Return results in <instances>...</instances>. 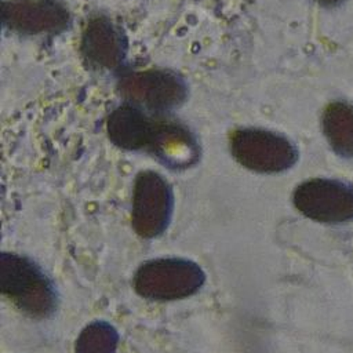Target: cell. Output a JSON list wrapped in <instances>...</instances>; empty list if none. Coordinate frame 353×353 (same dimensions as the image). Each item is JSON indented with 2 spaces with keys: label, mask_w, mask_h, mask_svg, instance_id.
I'll list each match as a JSON object with an SVG mask.
<instances>
[{
  "label": "cell",
  "mask_w": 353,
  "mask_h": 353,
  "mask_svg": "<svg viewBox=\"0 0 353 353\" xmlns=\"http://www.w3.org/2000/svg\"><path fill=\"white\" fill-rule=\"evenodd\" d=\"M1 294L32 319H47L58 306V294L52 280L34 261L15 252L0 256Z\"/></svg>",
  "instance_id": "1"
},
{
  "label": "cell",
  "mask_w": 353,
  "mask_h": 353,
  "mask_svg": "<svg viewBox=\"0 0 353 353\" xmlns=\"http://www.w3.org/2000/svg\"><path fill=\"white\" fill-rule=\"evenodd\" d=\"M205 281L199 263L186 258H156L143 262L132 277L138 295L150 301H175L196 294Z\"/></svg>",
  "instance_id": "2"
},
{
  "label": "cell",
  "mask_w": 353,
  "mask_h": 353,
  "mask_svg": "<svg viewBox=\"0 0 353 353\" xmlns=\"http://www.w3.org/2000/svg\"><path fill=\"white\" fill-rule=\"evenodd\" d=\"M123 102L143 110L168 116L188 98V83L176 72L161 68L121 72L117 83Z\"/></svg>",
  "instance_id": "3"
},
{
  "label": "cell",
  "mask_w": 353,
  "mask_h": 353,
  "mask_svg": "<svg viewBox=\"0 0 353 353\" xmlns=\"http://www.w3.org/2000/svg\"><path fill=\"white\" fill-rule=\"evenodd\" d=\"M229 149L240 165L259 174L287 171L299 156L296 146L285 135L258 127L233 130L229 135Z\"/></svg>",
  "instance_id": "4"
},
{
  "label": "cell",
  "mask_w": 353,
  "mask_h": 353,
  "mask_svg": "<svg viewBox=\"0 0 353 353\" xmlns=\"http://www.w3.org/2000/svg\"><path fill=\"white\" fill-rule=\"evenodd\" d=\"M174 190L168 181L157 171H141L132 188L131 223L134 230L153 239L163 234L174 212Z\"/></svg>",
  "instance_id": "5"
},
{
  "label": "cell",
  "mask_w": 353,
  "mask_h": 353,
  "mask_svg": "<svg viewBox=\"0 0 353 353\" xmlns=\"http://www.w3.org/2000/svg\"><path fill=\"white\" fill-rule=\"evenodd\" d=\"M295 208L321 223H345L353 219V186L331 178H312L292 193Z\"/></svg>",
  "instance_id": "6"
},
{
  "label": "cell",
  "mask_w": 353,
  "mask_h": 353,
  "mask_svg": "<svg viewBox=\"0 0 353 353\" xmlns=\"http://www.w3.org/2000/svg\"><path fill=\"white\" fill-rule=\"evenodd\" d=\"M80 54L90 69L120 72L127 54V39L109 17L95 15L83 29Z\"/></svg>",
  "instance_id": "7"
},
{
  "label": "cell",
  "mask_w": 353,
  "mask_h": 353,
  "mask_svg": "<svg viewBox=\"0 0 353 353\" xmlns=\"http://www.w3.org/2000/svg\"><path fill=\"white\" fill-rule=\"evenodd\" d=\"M70 15L59 0H7L3 4V23L22 36L59 33Z\"/></svg>",
  "instance_id": "8"
},
{
  "label": "cell",
  "mask_w": 353,
  "mask_h": 353,
  "mask_svg": "<svg viewBox=\"0 0 353 353\" xmlns=\"http://www.w3.org/2000/svg\"><path fill=\"white\" fill-rule=\"evenodd\" d=\"M170 170H186L200 159V146L196 135L183 123L159 116L156 130L148 152Z\"/></svg>",
  "instance_id": "9"
},
{
  "label": "cell",
  "mask_w": 353,
  "mask_h": 353,
  "mask_svg": "<svg viewBox=\"0 0 353 353\" xmlns=\"http://www.w3.org/2000/svg\"><path fill=\"white\" fill-rule=\"evenodd\" d=\"M128 102L116 106L108 116L106 132L110 142L130 152H148L152 142L157 117Z\"/></svg>",
  "instance_id": "10"
},
{
  "label": "cell",
  "mask_w": 353,
  "mask_h": 353,
  "mask_svg": "<svg viewBox=\"0 0 353 353\" xmlns=\"http://www.w3.org/2000/svg\"><path fill=\"white\" fill-rule=\"evenodd\" d=\"M321 127L331 149L341 157L353 159V105L345 101L328 103L323 110Z\"/></svg>",
  "instance_id": "11"
},
{
  "label": "cell",
  "mask_w": 353,
  "mask_h": 353,
  "mask_svg": "<svg viewBox=\"0 0 353 353\" xmlns=\"http://www.w3.org/2000/svg\"><path fill=\"white\" fill-rule=\"evenodd\" d=\"M117 330L105 320L90 323L77 336L76 353H116L119 346Z\"/></svg>",
  "instance_id": "12"
},
{
  "label": "cell",
  "mask_w": 353,
  "mask_h": 353,
  "mask_svg": "<svg viewBox=\"0 0 353 353\" xmlns=\"http://www.w3.org/2000/svg\"><path fill=\"white\" fill-rule=\"evenodd\" d=\"M314 1L319 3V4L323 6V7L334 8V7H338L339 4H342L345 0H314Z\"/></svg>",
  "instance_id": "13"
}]
</instances>
